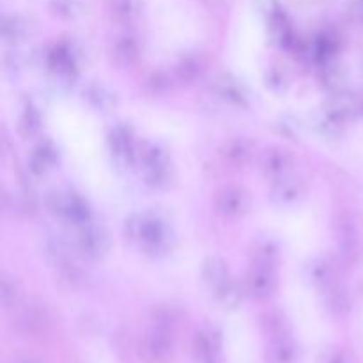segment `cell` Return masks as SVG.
I'll list each match as a JSON object with an SVG mask.
<instances>
[{
  "label": "cell",
  "instance_id": "ffe728a7",
  "mask_svg": "<svg viewBox=\"0 0 363 363\" xmlns=\"http://www.w3.org/2000/svg\"><path fill=\"white\" fill-rule=\"evenodd\" d=\"M269 362L272 363H293L294 360V344L286 332H280L273 335L272 344L268 351Z\"/></svg>",
  "mask_w": 363,
  "mask_h": 363
},
{
  "label": "cell",
  "instance_id": "6da1fadb",
  "mask_svg": "<svg viewBox=\"0 0 363 363\" xmlns=\"http://www.w3.org/2000/svg\"><path fill=\"white\" fill-rule=\"evenodd\" d=\"M124 238L152 257H162L170 248V233L162 218L152 215H131L124 222Z\"/></svg>",
  "mask_w": 363,
  "mask_h": 363
},
{
  "label": "cell",
  "instance_id": "277c9868",
  "mask_svg": "<svg viewBox=\"0 0 363 363\" xmlns=\"http://www.w3.org/2000/svg\"><path fill=\"white\" fill-rule=\"evenodd\" d=\"M279 286V277H277V266L266 264V262H252V268L248 272L245 291L250 294L254 300H266L275 293Z\"/></svg>",
  "mask_w": 363,
  "mask_h": 363
},
{
  "label": "cell",
  "instance_id": "cb8c5ba5",
  "mask_svg": "<svg viewBox=\"0 0 363 363\" xmlns=\"http://www.w3.org/2000/svg\"><path fill=\"white\" fill-rule=\"evenodd\" d=\"M85 96H87V101L91 103L94 108L103 110V112H106V110H110L116 105V94H112V92L101 84L89 85L87 91H85Z\"/></svg>",
  "mask_w": 363,
  "mask_h": 363
},
{
  "label": "cell",
  "instance_id": "484cf974",
  "mask_svg": "<svg viewBox=\"0 0 363 363\" xmlns=\"http://www.w3.org/2000/svg\"><path fill=\"white\" fill-rule=\"evenodd\" d=\"M41 124H43V119L39 110L35 108L32 103L25 105L23 112H21V117H20L21 133H23L25 137H32V135H35L39 130H41Z\"/></svg>",
  "mask_w": 363,
  "mask_h": 363
},
{
  "label": "cell",
  "instance_id": "2e32d148",
  "mask_svg": "<svg viewBox=\"0 0 363 363\" xmlns=\"http://www.w3.org/2000/svg\"><path fill=\"white\" fill-rule=\"evenodd\" d=\"M48 66L60 77L71 78L77 73V57L69 46H53L48 53Z\"/></svg>",
  "mask_w": 363,
  "mask_h": 363
},
{
  "label": "cell",
  "instance_id": "8992f818",
  "mask_svg": "<svg viewBox=\"0 0 363 363\" xmlns=\"http://www.w3.org/2000/svg\"><path fill=\"white\" fill-rule=\"evenodd\" d=\"M142 351H144V357L152 363L169 360L172 354V328L155 323V328L145 335Z\"/></svg>",
  "mask_w": 363,
  "mask_h": 363
},
{
  "label": "cell",
  "instance_id": "5b68a950",
  "mask_svg": "<svg viewBox=\"0 0 363 363\" xmlns=\"http://www.w3.org/2000/svg\"><path fill=\"white\" fill-rule=\"evenodd\" d=\"M78 250L87 259L98 261L108 254L110 236L106 229L99 223L89 222L85 225L78 227Z\"/></svg>",
  "mask_w": 363,
  "mask_h": 363
},
{
  "label": "cell",
  "instance_id": "30bf717a",
  "mask_svg": "<svg viewBox=\"0 0 363 363\" xmlns=\"http://www.w3.org/2000/svg\"><path fill=\"white\" fill-rule=\"evenodd\" d=\"M108 145L113 158H116L117 162L124 163V165H133L135 160L138 158L137 149H135L133 137H131L128 128L124 126L113 128L108 135Z\"/></svg>",
  "mask_w": 363,
  "mask_h": 363
},
{
  "label": "cell",
  "instance_id": "e0dca14e",
  "mask_svg": "<svg viewBox=\"0 0 363 363\" xmlns=\"http://www.w3.org/2000/svg\"><path fill=\"white\" fill-rule=\"evenodd\" d=\"M245 293H247V291L238 284V280L234 279V277L230 280H227L225 284H222L220 287H216L215 291H211L216 303L223 308H229V311H234V308L240 307L241 301H243Z\"/></svg>",
  "mask_w": 363,
  "mask_h": 363
},
{
  "label": "cell",
  "instance_id": "9c48e42d",
  "mask_svg": "<svg viewBox=\"0 0 363 363\" xmlns=\"http://www.w3.org/2000/svg\"><path fill=\"white\" fill-rule=\"evenodd\" d=\"M305 194H307V183L301 177L293 176V174H289V176L282 177L279 181H273L272 197L277 204H296L298 201H301L305 197Z\"/></svg>",
  "mask_w": 363,
  "mask_h": 363
},
{
  "label": "cell",
  "instance_id": "1f68e13d",
  "mask_svg": "<svg viewBox=\"0 0 363 363\" xmlns=\"http://www.w3.org/2000/svg\"><path fill=\"white\" fill-rule=\"evenodd\" d=\"M362 110H363V106H362Z\"/></svg>",
  "mask_w": 363,
  "mask_h": 363
},
{
  "label": "cell",
  "instance_id": "3957f363",
  "mask_svg": "<svg viewBox=\"0 0 363 363\" xmlns=\"http://www.w3.org/2000/svg\"><path fill=\"white\" fill-rule=\"evenodd\" d=\"M145 181L155 188H165L170 183V160L158 144H147L138 155Z\"/></svg>",
  "mask_w": 363,
  "mask_h": 363
},
{
  "label": "cell",
  "instance_id": "4316f807",
  "mask_svg": "<svg viewBox=\"0 0 363 363\" xmlns=\"http://www.w3.org/2000/svg\"><path fill=\"white\" fill-rule=\"evenodd\" d=\"M27 35V23L18 16H6L2 23V38L7 43H20Z\"/></svg>",
  "mask_w": 363,
  "mask_h": 363
},
{
  "label": "cell",
  "instance_id": "83f0119b",
  "mask_svg": "<svg viewBox=\"0 0 363 363\" xmlns=\"http://www.w3.org/2000/svg\"><path fill=\"white\" fill-rule=\"evenodd\" d=\"M147 87L152 96H163L170 91V78L163 71H156L147 80Z\"/></svg>",
  "mask_w": 363,
  "mask_h": 363
},
{
  "label": "cell",
  "instance_id": "52a82bcc",
  "mask_svg": "<svg viewBox=\"0 0 363 363\" xmlns=\"http://www.w3.org/2000/svg\"><path fill=\"white\" fill-rule=\"evenodd\" d=\"M216 209L218 213H222L223 216H229V218H236V216L245 215L250 208V195L245 188L241 186H230L222 188L216 195Z\"/></svg>",
  "mask_w": 363,
  "mask_h": 363
},
{
  "label": "cell",
  "instance_id": "f1b7e54d",
  "mask_svg": "<svg viewBox=\"0 0 363 363\" xmlns=\"http://www.w3.org/2000/svg\"><path fill=\"white\" fill-rule=\"evenodd\" d=\"M266 80H268V87L275 92H284L287 89V85H289V78H287L286 71L279 69V67H272L268 71V78Z\"/></svg>",
  "mask_w": 363,
  "mask_h": 363
},
{
  "label": "cell",
  "instance_id": "9a60e30c",
  "mask_svg": "<svg viewBox=\"0 0 363 363\" xmlns=\"http://www.w3.org/2000/svg\"><path fill=\"white\" fill-rule=\"evenodd\" d=\"M202 279L209 291H215L216 287L233 279V273H230L229 264L222 257H208L202 266Z\"/></svg>",
  "mask_w": 363,
  "mask_h": 363
},
{
  "label": "cell",
  "instance_id": "f546056e",
  "mask_svg": "<svg viewBox=\"0 0 363 363\" xmlns=\"http://www.w3.org/2000/svg\"><path fill=\"white\" fill-rule=\"evenodd\" d=\"M11 363H39V362L35 360V358L27 357V354H23V357H16Z\"/></svg>",
  "mask_w": 363,
  "mask_h": 363
},
{
  "label": "cell",
  "instance_id": "7a4b0ae2",
  "mask_svg": "<svg viewBox=\"0 0 363 363\" xmlns=\"http://www.w3.org/2000/svg\"><path fill=\"white\" fill-rule=\"evenodd\" d=\"M46 208L57 218L71 223L74 227H82L92 222V213L87 201L74 191H53L46 199Z\"/></svg>",
  "mask_w": 363,
  "mask_h": 363
},
{
  "label": "cell",
  "instance_id": "d4e9b609",
  "mask_svg": "<svg viewBox=\"0 0 363 363\" xmlns=\"http://www.w3.org/2000/svg\"><path fill=\"white\" fill-rule=\"evenodd\" d=\"M18 300H20V287H18L16 280L4 273L0 279V301L6 311L18 307Z\"/></svg>",
  "mask_w": 363,
  "mask_h": 363
},
{
  "label": "cell",
  "instance_id": "44dd1931",
  "mask_svg": "<svg viewBox=\"0 0 363 363\" xmlns=\"http://www.w3.org/2000/svg\"><path fill=\"white\" fill-rule=\"evenodd\" d=\"M215 91L223 101L234 106H247V96H245L243 89L238 85L236 80L230 77H222L215 85Z\"/></svg>",
  "mask_w": 363,
  "mask_h": 363
},
{
  "label": "cell",
  "instance_id": "ba28073f",
  "mask_svg": "<svg viewBox=\"0 0 363 363\" xmlns=\"http://www.w3.org/2000/svg\"><path fill=\"white\" fill-rule=\"evenodd\" d=\"M262 172L268 179L279 181L282 177L293 174L294 167V156L291 155L287 149L282 147H269L268 151L262 155Z\"/></svg>",
  "mask_w": 363,
  "mask_h": 363
},
{
  "label": "cell",
  "instance_id": "4dcf8cb0",
  "mask_svg": "<svg viewBox=\"0 0 363 363\" xmlns=\"http://www.w3.org/2000/svg\"><path fill=\"white\" fill-rule=\"evenodd\" d=\"M328 363H350V360H347V358L344 357L342 353H337V354H333L332 358H330Z\"/></svg>",
  "mask_w": 363,
  "mask_h": 363
},
{
  "label": "cell",
  "instance_id": "7c38bea8",
  "mask_svg": "<svg viewBox=\"0 0 363 363\" xmlns=\"http://www.w3.org/2000/svg\"><path fill=\"white\" fill-rule=\"evenodd\" d=\"M220 333L216 330H202L195 337V357L201 363L220 362Z\"/></svg>",
  "mask_w": 363,
  "mask_h": 363
},
{
  "label": "cell",
  "instance_id": "7402d4cb",
  "mask_svg": "<svg viewBox=\"0 0 363 363\" xmlns=\"http://www.w3.org/2000/svg\"><path fill=\"white\" fill-rule=\"evenodd\" d=\"M202 71H204L202 57L195 55V53H188V55L181 57V60L176 66V74L177 78H179V82H183V84H191V82H195L201 77Z\"/></svg>",
  "mask_w": 363,
  "mask_h": 363
},
{
  "label": "cell",
  "instance_id": "4fadbf2b",
  "mask_svg": "<svg viewBox=\"0 0 363 363\" xmlns=\"http://www.w3.org/2000/svg\"><path fill=\"white\" fill-rule=\"evenodd\" d=\"M57 160H59L57 147L50 140H45L35 145L34 151H32L30 158H28V169L35 176H43L55 165Z\"/></svg>",
  "mask_w": 363,
  "mask_h": 363
},
{
  "label": "cell",
  "instance_id": "603a6c76",
  "mask_svg": "<svg viewBox=\"0 0 363 363\" xmlns=\"http://www.w3.org/2000/svg\"><path fill=\"white\" fill-rule=\"evenodd\" d=\"M308 277H311L315 286L325 289V287L332 286L335 282V268H333L328 259H315V261H312L311 268H308Z\"/></svg>",
  "mask_w": 363,
  "mask_h": 363
},
{
  "label": "cell",
  "instance_id": "ac0fdd59",
  "mask_svg": "<svg viewBox=\"0 0 363 363\" xmlns=\"http://www.w3.org/2000/svg\"><path fill=\"white\" fill-rule=\"evenodd\" d=\"M112 57L119 66H131L140 57V45L131 35H123L112 46Z\"/></svg>",
  "mask_w": 363,
  "mask_h": 363
},
{
  "label": "cell",
  "instance_id": "8fae6325",
  "mask_svg": "<svg viewBox=\"0 0 363 363\" xmlns=\"http://www.w3.org/2000/svg\"><path fill=\"white\" fill-rule=\"evenodd\" d=\"M16 326L20 332L27 333V335H39L45 332L48 326V314H46L45 307L30 303L21 308L16 315Z\"/></svg>",
  "mask_w": 363,
  "mask_h": 363
},
{
  "label": "cell",
  "instance_id": "5bb4252c",
  "mask_svg": "<svg viewBox=\"0 0 363 363\" xmlns=\"http://www.w3.org/2000/svg\"><path fill=\"white\" fill-rule=\"evenodd\" d=\"M220 152H222L223 160L229 162L230 165H247L254 156V144L245 137H234L222 145Z\"/></svg>",
  "mask_w": 363,
  "mask_h": 363
},
{
  "label": "cell",
  "instance_id": "d6986e66",
  "mask_svg": "<svg viewBox=\"0 0 363 363\" xmlns=\"http://www.w3.org/2000/svg\"><path fill=\"white\" fill-rule=\"evenodd\" d=\"M325 293V303L328 311L335 315H346L351 311V298L342 287L337 286L335 282L332 286L323 289Z\"/></svg>",
  "mask_w": 363,
  "mask_h": 363
}]
</instances>
